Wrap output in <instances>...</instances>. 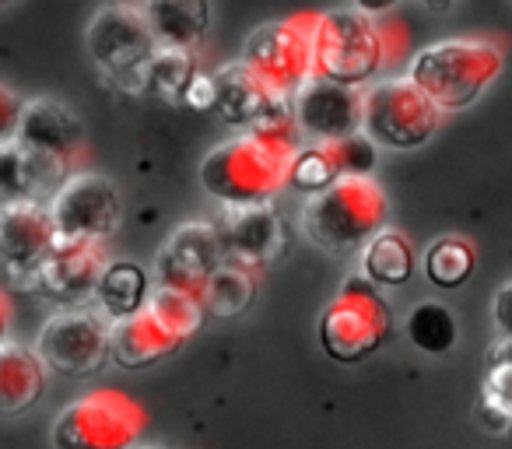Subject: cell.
<instances>
[{
	"label": "cell",
	"mask_w": 512,
	"mask_h": 449,
	"mask_svg": "<svg viewBox=\"0 0 512 449\" xmlns=\"http://www.w3.org/2000/svg\"><path fill=\"white\" fill-rule=\"evenodd\" d=\"M302 141L239 130L200 158V186L218 204H274L288 186L295 151Z\"/></svg>",
	"instance_id": "6da1fadb"
},
{
	"label": "cell",
	"mask_w": 512,
	"mask_h": 449,
	"mask_svg": "<svg viewBox=\"0 0 512 449\" xmlns=\"http://www.w3.org/2000/svg\"><path fill=\"white\" fill-rule=\"evenodd\" d=\"M390 200L372 176H341L330 190L306 197L302 232L330 257H355L376 232L386 229Z\"/></svg>",
	"instance_id": "7a4b0ae2"
},
{
	"label": "cell",
	"mask_w": 512,
	"mask_h": 449,
	"mask_svg": "<svg viewBox=\"0 0 512 449\" xmlns=\"http://www.w3.org/2000/svg\"><path fill=\"white\" fill-rule=\"evenodd\" d=\"M204 302L197 295L155 285L141 309L127 320L113 323L109 334V362L120 369H148L162 358L176 355L200 327H204Z\"/></svg>",
	"instance_id": "3957f363"
},
{
	"label": "cell",
	"mask_w": 512,
	"mask_h": 449,
	"mask_svg": "<svg viewBox=\"0 0 512 449\" xmlns=\"http://www.w3.org/2000/svg\"><path fill=\"white\" fill-rule=\"evenodd\" d=\"M502 50L491 39H439L411 57V74L442 113L467 109L502 74Z\"/></svg>",
	"instance_id": "277c9868"
},
{
	"label": "cell",
	"mask_w": 512,
	"mask_h": 449,
	"mask_svg": "<svg viewBox=\"0 0 512 449\" xmlns=\"http://www.w3.org/2000/svg\"><path fill=\"white\" fill-rule=\"evenodd\" d=\"M316 337L327 358L337 365H358L372 358L393 337V313L383 288L365 274H351L341 292L323 306Z\"/></svg>",
	"instance_id": "5b68a950"
},
{
	"label": "cell",
	"mask_w": 512,
	"mask_h": 449,
	"mask_svg": "<svg viewBox=\"0 0 512 449\" xmlns=\"http://www.w3.org/2000/svg\"><path fill=\"white\" fill-rule=\"evenodd\" d=\"M386 32L372 15L358 8H334L316 18L313 64L316 78L348 88H365L379 78L386 64Z\"/></svg>",
	"instance_id": "8992f818"
},
{
	"label": "cell",
	"mask_w": 512,
	"mask_h": 449,
	"mask_svg": "<svg viewBox=\"0 0 512 449\" xmlns=\"http://www.w3.org/2000/svg\"><path fill=\"white\" fill-rule=\"evenodd\" d=\"M442 109L411 78H379L362 92V130L386 151H414L435 137Z\"/></svg>",
	"instance_id": "52a82bcc"
},
{
	"label": "cell",
	"mask_w": 512,
	"mask_h": 449,
	"mask_svg": "<svg viewBox=\"0 0 512 449\" xmlns=\"http://www.w3.org/2000/svg\"><path fill=\"white\" fill-rule=\"evenodd\" d=\"M148 414L123 390H92L64 407L53 421V449H134Z\"/></svg>",
	"instance_id": "ba28073f"
},
{
	"label": "cell",
	"mask_w": 512,
	"mask_h": 449,
	"mask_svg": "<svg viewBox=\"0 0 512 449\" xmlns=\"http://www.w3.org/2000/svg\"><path fill=\"white\" fill-rule=\"evenodd\" d=\"M85 50L106 78H113L127 92H144V67L158 43L141 4L116 0L92 15L85 29Z\"/></svg>",
	"instance_id": "9c48e42d"
},
{
	"label": "cell",
	"mask_w": 512,
	"mask_h": 449,
	"mask_svg": "<svg viewBox=\"0 0 512 449\" xmlns=\"http://www.w3.org/2000/svg\"><path fill=\"white\" fill-rule=\"evenodd\" d=\"M320 15H292L281 22H267L249 32L242 46V64L264 81L274 95L292 99L309 78H316L313 32Z\"/></svg>",
	"instance_id": "30bf717a"
},
{
	"label": "cell",
	"mask_w": 512,
	"mask_h": 449,
	"mask_svg": "<svg viewBox=\"0 0 512 449\" xmlns=\"http://www.w3.org/2000/svg\"><path fill=\"white\" fill-rule=\"evenodd\" d=\"M109 334H113V320L102 316L92 302L67 306L43 323L36 337V351L46 362V369L57 376L88 379L109 362Z\"/></svg>",
	"instance_id": "8fae6325"
},
{
	"label": "cell",
	"mask_w": 512,
	"mask_h": 449,
	"mask_svg": "<svg viewBox=\"0 0 512 449\" xmlns=\"http://www.w3.org/2000/svg\"><path fill=\"white\" fill-rule=\"evenodd\" d=\"M228 264L225 239H221L218 221L193 218L172 229V236L158 246L155 257V285L176 288V292L204 299V288L221 267Z\"/></svg>",
	"instance_id": "7c38bea8"
},
{
	"label": "cell",
	"mask_w": 512,
	"mask_h": 449,
	"mask_svg": "<svg viewBox=\"0 0 512 449\" xmlns=\"http://www.w3.org/2000/svg\"><path fill=\"white\" fill-rule=\"evenodd\" d=\"M50 214L60 239H109L123 221L120 186L102 172H71L50 197Z\"/></svg>",
	"instance_id": "4fadbf2b"
},
{
	"label": "cell",
	"mask_w": 512,
	"mask_h": 449,
	"mask_svg": "<svg viewBox=\"0 0 512 449\" xmlns=\"http://www.w3.org/2000/svg\"><path fill=\"white\" fill-rule=\"evenodd\" d=\"M60 243L46 200H8L0 204V264L22 288L36 292V274Z\"/></svg>",
	"instance_id": "5bb4252c"
},
{
	"label": "cell",
	"mask_w": 512,
	"mask_h": 449,
	"mask_svg": "<svg viewBox=\"0 0 512 449\" xmlns=\"http://www.w3.org/2000/svg\"><path fill=\"white\" fill-rule=\"evenodd\" d=\"M109 267L106 246L92 239H60L36 274V292L57 309L88 306Z\"/></svg>",
	"instance_id": "9a60e30c"
},
{
	"label": "cell",
	"mask_w": 512,
	"mask_h": 449,
	"mask_svg": "<svg viewBox=\"0 0 512 449\" xmlns=\"http://www.w3.org/2000/svg\"><path fill=\"white\" fill-rule=\"evenodd\" d=\"M295 127L306 144H334L362 130V88L309 78L292 95Z\"/></svg>",
	"instance_id": "2e32d148"
},
{
	"label": "cell",
	"mask_w": 512,
	"mask_h": 449,
	"mask_svg": "<svg viewBox=\"0 0 512 449\" xmlns=\"http://www.w3.org/2000/svg\"><path fill=\"white\" fill-rule=\"evenodd\" d=\"M218 229L228 260L249 271H260L271 260H278L285 246V221L274 204H221Z\"/></svg>",
	"instance_id": "e0dca14e"
},
{
	"label": "cell",
	"mask_w": 512,
	"mask_h": 449,
	"mask_svg": "<svg viewBox=\"0 0 512 449\" xmlns=\"http://www.w3.org/2000/svg\"><path fill=\"white\" fill-rule=\"evenodd\" d=\"M71 172L74 169L67 162L29 148L18 137L4 141L0 144V204H8V200H46L50 204V197L64 186Z\"/></svg>",
	"instance_id": "ac0fdd59"
},
{
	"label": "cell",
	"mask_w": 512,
	"mask_h": 449,
	"mask_svg": "<svg viewBox=\"0 0 512 449\" xmlns=\"http://www.w3.org/2000/svg\"><path fill=\"white\" fill-rule=\"evenodd\" d=\"M18 141L43 151L50 158H60L74 169V158L85 151V123L67 102L60 99H29L18 123Z\"/></svg>",
	"instance_id": "d6986e66"
},
{
	"label": "cell",
	"mask_w": 512,
	"mask_h": 449,
	"mask_svg": "<svg viewBox=\"0 0 512 449\" xmlns=\"http://www.w3.org/2000/svg\"><path fill=\"white\" fill-rule=\"evenodd\" d=\"M50 369L39 358L36 344L4 341L0 344V418H18L43 400Z\"/></svg>",
	"instance_id": "ffe728a7"
},
{
	"label": "cell",
	"mask_w": 512,
	"mask_h": 449,
	"mask_svg": "<svg viewBox=\"0 0 512 449\" xmlns=\"http://www.w3.org/2000/svg\"><path fill=\"white\" fill-rule=\"evenodd\" d=\"M141 11L158 46L197 50L211 29V0H141Z\"/></svg>",
	"instance_id": "44dd1931"
},
{
	"label": "cell",
	"mask_w": 512,
	"mask_h": 449,
	"mask_svg": "<svg viewBox=\"0 0 512 449\" xmlns=\"http://www.w3.org/2000/svg\"><path fill=\"white\" fill-rule=\"evenodd\" d=\"M214 88H218V106H214V113L232 130H249L260 120V113L278 99L242 60L214 71Z\"/></svg>",
	"instance_id": "7402d4cb"
},
{
	"label": "cell",
	"mask_w": 512,
	"mask_h": 449,
	"mask_svg": "<svg viewBox=\"0 0 512 449\" xmlns=\"http://www.w3.org/2000/svg\"><path fill=\"white\" fill-rule=\"evenodd\" d=\"M151 288H155L151 285V274L141 264H134V260H109L106 274H102L99 288H95L92 306L113 323L127 320V316H134L148 302Z\"/></svg>",
	"instance_id": "603a6c76"
},
{
	"label": "cell",
	"mask_w": 512,
	"mask_h": 449,
	"mask_svg": "<svg viewBox=\"0 0 512 449\" xmlns=\"http://www.w3.org/2000/svg\"><path fill=\"white\" fill-rule=\"evenodd\" d=\"M418 271V253H414L411 239L404 232L390 229L386 225L383 232L365 243L362 250V274L379 288H397V285H407Z\"/></svg>",
	"instance_id": "cb8c5ba5"
},
{
	"label": "cell",
	"mask_w": 512,
	"mask_h": 449,
	"mask_svg": "<svg viewBox=\"0 0 512 449\" xmlns=\"http://www.w3.org/2000/svg\"><path fill=\"white\" fill-rule=\"evenodd\" d=\"M407 341L425 355H449L460 341V323H456L453 309L446 302L425 299L407 313L404 320Z\"/></svg>",
	"instance_id": "d4e9b609"
},
{
	"label": "cell",
	"mask_w": 512,
	"mask_h": 449,
	"mask_svg": "<svg viewBox=\"0 0 512 449\" xmlns=\"http://www.w3.org/2000/svg\"><path fill=\"white\" fill-rule=\"evenodd\" d=\"M474 267H477V253L463 236H442L421 253V271L442 292H453V288L467 285L474 278Z\"/></svg>",
	"instance_id": "484cf974"
},
{
	"label": "cell",
	"mask_w": 512,
	"mask_h": 449,
	"mask_svg": "<svg viewBox=\"0 0 512 449\" xmlns=\"http://www.w3.org/2000/svg\"><path fill=\"white\" fill-rule=\"evenodd\" d=\"M200 302H204L207 313L221 316V320L242 316L256 302V271H249V267L228 260V264L221 267L211 281H207L204 299Z\"/></svg>",
	"instance_id": "4316f807"
},
{
	"label": "cell",
	"mask_w": 512,
	"mask_h": 449,
	"mask_svg": "<svg viewBox=\"0 0 512 449\" xmlns=\"http://www.w3.org/2000/svg\"><path fill=\"white\" fill-rule=\"evenodd\" d=\"M193 74H197L193 50L158 46V50L151 53L148 67H144V92H158V95H165V99H183Z\"/></svg>",
	"instance_id": "83f0119b"
},
{
	"label": "cell",
	"mask_w": 512,
	"mask_h": 449,
	"mask_svg": "<svg viewBox=\"0 0 512 449\" xmlns=\"http://www.w3.org/2000/svg\"><path fill=\"white\" fill-rule=\"evenodd\" d=\"M341 179V169H337L334 155H330L327 144H302L292 158V169H288V186L306 197H316V193L330 190V186Z\"/></svg>",
	"instance_id": "f1b7e54d"
},
{
	"label": "cell",
	"mask_w": 512,
	"mask_h": 449,
	"mask_svg": "<svg viewBox=\"0 0 512 449\" xmlns=\"http://www.w3.org/2000/svg\"><path fill=\"white\" fill-rule=\"evenodd\" d=\"M481 400L512 414V341H505V337H498V344L488 355V376H484L481 386Z\"/></svg>",
	"instance_id": "f546056e"
},
{
	"label": "cell",
	"mask_w": 512,
	"mask_h": 449,
	"mask_svg": "<svg viewBox=\"0 0 512 449\" xmlns=\"http://www.w3.org/2000/svg\"><path fill=\"white\" fill-rule=\"evenodd\" d=\"M327 148H330V155H334L341 176H372V169H376V162H379V144L372 141L365 130H358V134H351V137H341V141L327 144Z\"/></svg>",
	"instance_id": "4dcf8cb0"
},
{
	"label": "cell",
	"mask_w": 512,
	"mask_h": 449,
	"mask_svg": "<svg viewBox=\"0 0 512 449\" xmlns=\"http://www.w3.org/2000/svg\"><path fill=\"white\" fill-rule=\"evenodd\" d=\"M183 102H186V106H193V109H200V113H214V106H218L214 74H204V71L193 74V81L186 85V92H183Z\"/></svg>",
	"instance_id": "1f68e13d"
},
{
	"label": "cell",
	"mask_w": 512,
	"mask_h": 449,
	"mask_svg": "<svg viewBox=\"0 0 512 449\" xmlns=\"http://www.w3.org/2000/svg\"><path fill=\"white\" fill-rule=\"evenodd\" d=\"M22 109H25V102L18 99V92H11L8 85H0V144L15 141V137H18Z\"/></svg>",
	"instance_id": "d6a6232c"
},
{
	"label": "cell",
	"mask_w": 512,
	"mask_h": 449,
	"mask_svg": "<svg viewBox=\"0 0 512 449\" xmlns=\"http://www.w3.org/2000/svg\"><path fill=\"white\" fill-rule=\"evenodd\" d=\"M491 316H495L498 337L512 341V281H505L495 292V299H491Z\"/></svg>",
	"instance_id": "836d02e7"
},
{
	"label": "cell",
	"mask_w": 512,
	"mask_h": 449,
	"mask_svg": "<svg viewBox=\"0 0 512 449\" xmlns=\"http://www.w3.org/2000/svg\"><path fill=\"white\" fill-rule=\"evenodd\" d=\"M477 421L484 425V432H491V435H505L512 428V414H505V411H498V407H491V404H477Z\"/></svg>",
	"instance_id": "e575fe53"
},
{
	"label": "cell",
	"mask_w": 512,
	"mask_h": 449,
	"mask_svg": "<svg viewBox=\"0 0 512 449\" xmlns=\"http://www.w3.org/2000/svg\"><path fill=\"white\" fill-rule=\"evenodd\" d=\"M11 327H15V302L0 288V344L11 341Z\"/></svg>",
	"instance_id": "d590c367"
},
{
	"label": "cell",
	"mask_w": 512,
	"mask_h": 449,
	"mask_svg": "<svg viewBox=\"0 0 512 449\" xmlns=\"http://www.w3.org/2000/svg\"><path fill=\"white\" fill-rule=\"evenodd\" d=\"M400 0H351V8L365 11V15L379 18V15H390L393 8H397Z\"/></svg>",
	"instance_id": "8d00e7d4"
},
{
	"label": "cell",
	"mask_w": 512,
	"mask_h": 449,
	"mask_svg": "<svg viewBox=\"0 0 512 449\" xmlns=\"http://www.w3.org/2000/svg\"><path fill=\"white\" fill-rule=\"evenodd\" d=\"M418 8H425V11H449L456 4V0H414Z\"/></svg>",
	"instance_id": "74e56055"
},
{
	"label": "cell",
	"mask_w": 512,
	"mask_h": 449,
	"mask_svg": "<svg viewBox=\"0 0 512 449\" xmlns=\"http://www.w3.org/2000/svg\"><path fill=\"white\" fill-rule=\"evenodd\" d=\"M134 449H165V446H134Z\"/></svg>",
	"instance_id": "f35d334b"
},
{
	"label": "cell",
	"mask_w": 512,
	"mask_h": 449,
	"mask_svg": "<svg viewBox=\"0 0 512 449\" xmlns=\"http://www.w3.org/2000/svg\"><path fill=\"white\" fill-rule=\"evenodd\" d=\"M8 4H15V0H0V8H8Z\"/></svg>",
	"instance_id": "ab89813d"
}]
</instances>
